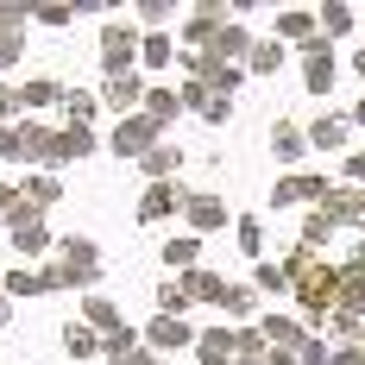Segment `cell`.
I'll return each instance as SVG.
<instances>
[{"label":"cell","mask_w":365,"mask_h":365,"mask_svg":"<svg viewBox=\"0 0 365 365\" xmlns=\"http://www.w3.org/2000/svg\"><path fill=\"white\" fill-rule=\"evenodd\" d=\"M51 271H57V284H95V277H101V252H95V240H63V258H57V264H51Z\"/></svg>","instance_id":"obj_1"},{"label":"cell","mask_w":365,"mask_h":365,"mask_svg":"<svg viewBox=\"0 0 365 365\" xmlns=\"http://www.w3.org/2000/svg\"><path fill=\"white\" fill-rule=\"evenodd\" d=\"M145 38L133 32V26H120V19H108L101 26V63H108V76H126V63H133V51H139Z\"/></svg>","instance_id":"obj_2"},{"label":"cell","mask_w":365,"mask_h":365,"mask_svg":"<svg viewBox=\"0 0 365 365\" xmlns=\"http://www.w3.org/2000/svg\"><path fill=\"white\" fill-rule=\"evenodd\" d=\"M296 290H302V302H309L315 315H328V302L340 296V271H328L322 258H309V271L296 277Z\"/></svg>","instance_id":"obj_3"},{"label":"cell","mask_w":365,"mask_h":365,"mask_svg":"<svg viewBox=\"0 0 365 365\" xmlns=\"http://www.w3.org/2000/svg\"><path fill=\"white\" fill-rule=\"evenodd\" d=\"M113 151H120V158L158 151V120H151V113H126V120L113 126Z\"/></svg>","instance_id":"obj_4"},{"label":"cell","mask_w":365,"mask_h":365,"mask_svg":"<svg viewBox=\"0 0 365 365\" xmlns=\"http://www.w3.org/2000/svg\"><path fill=\"white\" fill-rule=\"evenodd\" d=\"M6 227H13V246H19V252H26V258H38V252H44V246H51V233H44V220H38L32 208H26V202H19V215L6 220Z\"/></svg>","instance_id":"obj_5"},{"label":"cell","mask_w":365,"mask_h":365,"mask_svg":"<svg viewBox=\"0 0 365 365\" xmlns=\"http://www.w3.org/2000/svg\"><path fill=\"white\" fill-rule=\"evenodd\" d=\"M177 208H189V195H182L177 182H151L145 202H139V220H164V215H177Z\"/></svg>","instance_id":"obj_6"},{"label":"cell","mask_w":365,"mask_h":365,"mask_svg":"<svg viewBox=\"0 0 365 365\" xmlns=\"http://www.w3.org/2000/svg\"><path fill=\"white\" fill-rule=\"evenodd\" d=\"M302 57H309V70H302V82H309V88L322 95V88L334 82V51H328V38H309V44H302Z\"/></svg>","instance_id":"obj_7"},{"label":"cell","mask_w":365,"mask_h":365,"mask_svg":"<svg viewBox=\"0 0 365 365\" xmlns=\"http://www.w3.org/2000/svg\"><path fill=\"white\" fill-rule=\"evenodd\" d=\"M271 202L277 208H290V202H328V177H284Z\"/></svg>","instance_id":"obj_8"},{"label":"cell","mask_w":365,"mask_h":365,"mask_svg":"<svg viewBox=\"0 0 365 365\" xmlns=\"http://www.w3.org/2000/svg\"><path fill=\"white\" fill-rule=\"evenodd\" d=\"M0 290H6V296H38V290H63V284H57V271H51V264H44V271H26V264H19V271H6V284H0Z\"/></svg>","instance_id":"obj_9"},{"label":"cell","mask_w":365,"mask_h":365,"mask_svg":"<svg viewBox=\"0 0 365 365\" xmlns=\"http://www.w3.org/2000/svg\"><path fill=\"white\" fill-rule=\"evenodd\" d=\"M195 353H202V365H233V359H240V346H233V334H227V328L195 334Z\"/></svg>","instance_id":"obj_10"},{"label":"cell","mask_w":365,"mask_h":365,"mask_svg":"<svg viewBox=\"0 0 365 365\" xmlns=\"http://www.w3.org/2000/svg\"><path fill=\"white\" fill-rule=\"evenodd\" d=\"M328 215L365 227V189H328Z\"/></svg>","instance_id":"obj_11"},{"label":"cell","mask_w":365,"mask_h":365,"mask_svg":"<svg viewBox=\"0 0 365 365\" xmlns=\"http://www.w3.org/2000/svg\"><path fill=\"white\" fill-rule=\"evenodd\" d=\"M82 315H88V328L101 334V340H113V334H120V309H113L108 296H88V302H82Z\"/></svg>","instance_id":"obj_12"},{"label":"cell","mask_w":365,"mask_h":365,"mask_svg":"<svg viewBox=\"0 0 365 365\" xmlns=\"http://www.w3.org/2000/svg\"><path fill=\"white\" fill-rule=\"evenodd\" d=\"M19 202H26L32 215H44V208L57 202V177H44V170H38V177H26V182H19Z\"/></svg>","instance_id":"obj_13"},{"label":"cell","mask_w":365,"mask_h":365,"mask_svg":"<svg viewBox=\"0 0 365 365\" xmlns=\"http://www.w3.org/2000/svg\"><path fill=\"white\" fill-rule=\"evenodd\" d=\"M340 315H353V322L365 315V264H353V271L340 277Z\"/></svg>","instance_id":"obj_14"},{"label":"cell","mask_w":365,"mask_h":365,"mask_svg":"<svg viewBox=\"0 0 365 365\" xmlns=\"http://www.w3.org/2000/svg\"><path fill=\"white\" fill-rule=\"evenodd\" d=\"M189 220L208 233V227H220V220H227V202H220V195H189Z\"/></svg>","instance_id":"obj_15"},{"label":"cell","mask_w":365,"mask_h":365,"mask_svg":"<svg viewBox=\"0 0 365 365\" xmlns=\"http://www.w3.org/2000/svg\"><path fill=\"white\" fill-rule=\"evenodd\" d=\"M189 340H195V334L182 328V315H158V322H151V346H189Z\"/></svg>","instance_id":"obj_16"},{"label":"cell","mask_w":365,"mask_h":365,"mask_svg":"<svg viewBox=\"0 0 365 365\" xmlns=\"http://www.w3.org/2000/svg\"><path fill=\"white\" fill-rule=\"evenodd\" d=\"M63 346H70L76 359H95V353H108V346H101V334H95V328H76V322L63 328Z\"/></svg>","instance_id":"obj_17"},{"label":"cell","mask_w":365,"mask_h":365,"mask_svg":"<svg viewBox=\"0 0 365 365\" xmlns=\"http://www.w3.org/2000/svg\"><path fill=\"white\" fill-rule=\"evenodd\" d=\"M182 296H202V302H220V296H227V284H220L215 271H189V277H182Z\"/></svg>","instance_id":"obj_18"},{"label":"cell","mask_w":365,"mask_h":365,"mask_svg":"<svg viewBox=\"0 0 365 365\" xmlns=\"http://www.w3.org/2000/svg\"><path fill=\"white\" fill-rule=\"evenodd\" d=\"M133 101H145V88H139V76H113V82H108V108H120V113H126Z\"/></svg>","instance_id":"obj_19"},{"label":"cell","mask_w":365,"mask_h":365,"mask_svg":"<svg viewBox=\"0 0 365 365\" xmlns=\"http://www.w3.org/2000/svg\"><path fill=\"white\" fill-rule=\"evenodd\" d=\"M51 101H63V88H57V82H44V76L19 88V108H51Z\"/></svg>","instance_id":"obj_20"},{"label":"cell","mask_w":365,"mask_h":365,"mask_svg":"<svg viewBox=\"0 0 365 365\" xmlns=\"http://www.w3.org/2000/svg\"><path fill=\"white\" fill-rule=\"evenodd\" d=\"M182 164V151H170V145H158V151H145V170H151V182H170V170Z\"/></svg>","instance_id":"obj_21"},{"label":"cell","mask_w":365,"mask_h":365,"mask_svg":"<svg viewBox=\"0 0 365 365\" xmlns=\"http://www.w3.org/2000/svg\"><path fill=\"white\" fill-rule=\"evenodd\" d=\"M63 108H70V126H88V120L101 113V101H95V95H82V88H70V95H63Z\"/></svg>","instance_id":"obj_22"},{"label":"cell","mask_w":365,"mask_h":365,"mask_svg":"<svg viewBox=\"0 0 365 365\" xmlns=\"http://www.w3.org/2000/svg\"><path fill=\"white\" fill-rule=\"evenodd\" d=\"M277 38H296V44H309V38H315V19H309V13H284V19H277Z\"/></svg>","instance_id":"obj_23"},{"label":"cell","mask_w":365,"mask_h":365,"mask_svg":"<svg viewBox=\"0 0 365 365\" xmlns=\"http://www.w3.org/2000/svg\"><path fill=\"white\" fill-rule=\"evenodd\" d=\"M145 113L158 120V126H164V120L177 113V95H170V88H151V95H145Z\"/></svg>","instance_id":"obj_24"},{"label":"cell","mask_w":365,"mask_h":365,"mask_svg":"<svg viewBox=\"0 0 365 365\" xmlns=\"http://www.w3.org/2000/svg\"><path fill=\"white\" fill-rule=\"evenodd\" d=\"M139 51H145V63H151V70H158V63H170V51H177V44H170V38H164V32H151L145 44H139Z\"/></svg>","instance_id":"obj_25"},{"label":"cell","mask_w":365,"mask_h":365,"mask_svg":"<svg viewBox=\"0 0 365 365\" xmlns=\"http://www.w3.org/2000/svg\"><path fill=\"white\" fill-rule=\"evenodd\" d=\"M271 145L284 151V158H302V133L296 126H271Z\"/></svg>","instance_id":"obj_26"},{"label":"cell","mask_w":365,"mask_h":365,"mask_svg":"<svg viewBox=\"0 0 365 365\" xmlns=\"http://www.w3.org/2000/svg\"><path fill=\"white\" fill-rule=\"evenodd\" d=\"M284 63V44L271 38V44H252V70H277Z\"/></svg>","instance_id":"obj_27"},{"label":"cell","mask_w":365,"mask_h":365,"mask_svg":"<svg viewBox=\"0 0 365 365\" xmlns=\"http://www.w3.org/2000/svg\"><path fill=\"white\" fill-rule=\"evenodd\" d=\"M309 139H315V145H340V139H346V120H315Z\"/></svg>","instance_id":"obj_28"},{"label":"cell","mask_w":365,"mask_h":365,"mask_svg":"<svg viewBox=\"0 0 365 365\" xmlns=\"http://www.w3.org/2000/svg\"><path fill=\"white\" fill-rule=\"evenodd\" d=\"M334 353H328V340H302L296 346V365H328Z\"/></svg>","instance_id":"obj_29"},{"label":"cell","mask_w":365,"mask_h":365,"mask_svg":"<svg viewBox=\"0 0 365 365\" xmlns=\"http://www.w3.org/2000/svg\"><path fill=\"white\" fill-rule=\"evenodd\" d=\"M334 233V215H309V227H302V246H322Z\"/></svg>","instance_id":"obj_30"},{"label":"cell","mask_w":365,"mask_h":365,"mask_svg":"<svg viewBox=\"0 0 365 365\" xmlns=\"http://www.w3.org/2000/svg\"><path fill=\"white\" fill-rule=\"evenodd\" d=\"M0 158H26V133L19 126H0Z\"/></svg>","instance_id":"obj_31"},{"label":"cell","mask_w":365,"mask_h":365,"mask_svg":"<svg viewBox=\"0 0 365 365\" xmlns=\"http://www.w3.org/2000/svg\"><path fill=\"white\" fill-rule=\"evenodd\" d=\"M164 258H170V264H182V271H189V264H195V240H170V246H164Z\"/></svg>","instance_id":"obj_32"},{"label":"cell","mask_w":365,"mask_h":365,"mask_svg":"<svg viewBox=\"0 0 365 365\" xmlns=\"http://www.w3.org/2000/svg\"><path fill=\"white\" fill-rule=\"evenodd\" d=\"M220 302H227V315H246V309H252V290H246V284H233Z\"/></svg>","instance_id":"obj_33"},{"label":"cell","mask_w":365,"mask_h":365,"mask_svg":"<svg viewBox=\"0 0 365 365\" xmlns=\"http://www.w3.org/2000/svg\"><path fill=\"white\" fill-rule=\"evenodd\" d=\"M258 284H264V290H284L290 271H284V264H258Z\"/></svg>","instance_id":"obj_34"},{"label":"cell","mask_w":365,"mask_h":365,"mask_svg":"<svg viewBox=\"0 0 365 365\" xmlns=\"http://www.w3.org/2000/svg\"><path fill=\"white\" fill-rule=\"evenodd\" d=\"M19 63V32H0V70H13Z\"/></svg>","instance_id":"obj_35"},{"label":"cell","mask_w":365,"mask_h":365,"mask_svg":"<svg viewBox=\"0 0 365 365\" xmlns=\"http://www.w3.org/2000/svg\"><path fill=\"white\" fill-rule=\"evenodd\" d=\"M182 302H189V296H182V284H164V290H158V309H170V315H177Z\"/></svg>","instance_id":"obj_36"},{"label":"cell","mask_w":365,"mask_h":365,"mask_svg":"<svg viewBox=\"0 0 365 365\" xmlns=\"http://www.w3.org/2000/svg\"><path fill=\"white\" fill-rule=\"evenodd\" d=\"M19 215V189H13V182H0V220H13Z\"/></svg>","instance_id":"obj_37"},{"label":"cell","mask_w":365,"mask_h":365,"mask_svg":"<svg viewBox=\"0 0 365 365\" xmlns=\"http://www.w3.org/2000/svg\"><path fill=\"white\" fill-rule=\"evenodd\" d=\"M13 113H19V88H6V82H0V126H6Z\"/></svg>","instance_id":"obj_38"},{"label":"cell","mask_w":365,"mask_h":365,"mask_svg":"<svg viewBox=\"0 0 365 365\" xmlns=\"http://www.w3.org/2000/svg\"><path fill=\"white\" fill-rule=\"evenodd\" d=\"M26 26V6H0V32H19Z\"/></svg>","instance_id":"obj_39"},{"label":"cell","mask_w":365,"mask_h":365,"mask_svg":"<svg viewBox=\"0 0 365 365\" xmlns=\"http://www.w3.org/2000/svg\"><path fill=\"white\" fill-rule=\"evenodd\" d=\"M258 240H264V233H258V220H240V246H246V252H258Z\"/></svg>","instance_id":"obj_40"},{"label":"cell","mask_w":365,"mask_h":365,"mask_svg":"<svg viewBox=\"0 0 365 365\" xmlns=\"http://www.w3.org/2000/svg\"><path fill=\"white\" fill-rule=\"evenodd\" d=\"M346 26H353V13H346V6H328V38L346 32Z\"/></svg>","instance_id":"obj_41"},{"label":"cell","mask_w":365,"mask_h":365,"mask_svg":"<svg viewBox=\"0 0 365 365\" xmlns=\"http://www.w3.org/2000/svg\"><path fill=\"white\" fill-rule=\"evenodd\" d=\"M346 170H353V177L365 182V151H359V158H346Z\"/></svg>","instance_id":"obj_42"},{"label":"cell","mask_w":365,"mask_h":365,"mask_svg":"<svg viewBox=\"0 0 365 365\" xmlns=\"http://www.w3.org/2000/svg\"><path fill=\"white\" fill-rule=\"evenodd\" d=\"M6 315H13V309H6V290H0V322H6Z\"/></svg>","instance_id":"obj_43"},{"label":"cell","mask_w":365,"mask_h":365,"mask_svg":"<svg viewBox=\"0 0 365 365\" xmlns=\"http://www.w3.org/2000/svg\"><path fill=\"white\" fill-rule=\"evenodd\" d=\"M353 120H365V101H359V108H353Z\"/></svg>","instance_id":"obj_44"},{"label":"cell","mask_w":365,"mask_h":365,"mask_svg":"<svg viewBox=\"0 0 365 365\" xmlns=\"http://www.w3.org/2000/svg\"><path fill=\"white\" fill-rule=\"evenodd\" d=\"M233 365H264V359H233Z\"/></svg>","instance_id":"obj_45"},{"label":"cell","mask_w":365,"mask_h":365,"mask_svg":"<svg viewBox=\"0 0 365 365\" xmlns=\"http://www.w3.org/2000/svg\"><path fill=\"white\" fill-rule=\"evenodd\" d=\"M359 70H365V57H359Z\"/></svg>","instance_id":"obj_46"}]
</instances>
